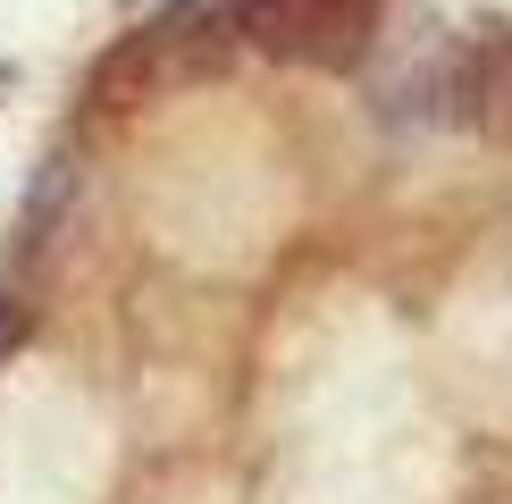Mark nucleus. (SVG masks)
I'll return each mask as SVG.
<instances>
[{
	"mask_svg": "<svg viewBox=\"0 0 512 504\" xmlns=\"http://www.w3.org/2000/svg\"><path fill=\"white\" fill-rule=\"evenodd\" d=\"M487 101H496V110H487V118H496L504 135H512V59H504V68H496V84H487Z\"/></svg>",
	"mask_w": 512,
	"mask_h": 504,
	"instance_id": "20e7f679",
	"label": "nucleus"
},
{
	"mask_svg": "<svg viewBox=\"0 0 512 504\" xmlns=\"http://www.w3.org/2000/svg\"><path fill=\"white\" fill-rule=\"evenodd\" d=\"M26 328H34V311L17 303V294H0V362H9V353L26 345Z\"/></svg>",
	"mask_w": 512,
	"mask_h": 504,
	"instance_id": "7ed1b4c3",
	"label": "nucleus"
},
{
	"mask_svg": "<svg viewBox=\"0 0 512 504\" xmlns=\"http://www.w3.org/2000/svg\"><path fill=\"white\" fill-rule=\"evenodd\" d=\"M0 84H9V68H0Z\"/></svg>",
	"mask_w": 512,
	"mask_h": 504,
	"instance_id": "39448f33",
	"label": "nucleus"
},
{
	"mask_svg": "<svg viewBox=\"0 0 512 504\" xmlns=\"http://www.w3.org/2000/svg\"><path fill=\"white\" fill-rule=\"evenodd\" d=\"M227 42H236V17H227V9L177 0V9H160L152 26H135V34H118L110 51L93 59V76H84V110H101V118L152 110V101H168L177 84L219 76L227 68Z\"/></svg>",
	"mask_w": 512,
	"mask_h": 504,
	"instance_id": "f257e3e1",
	"label": "nucleus"
},
{
	"mask_svg": "<svg viewBox=\"0 0 512 504\" xmlns=\"http://www.w3.org/2000/svg\"><path fill=\"white\" fill-rule=\"evenodd\" d=\"M227 17H236V42H252L261 59L353 76L387 26V0H236Z\"/></svg>",
	"mask_w": 512,
	"mask_h": 504,
	"instance_id": "f03ea898",
	"label": "nucleus"
}]
</instances>
